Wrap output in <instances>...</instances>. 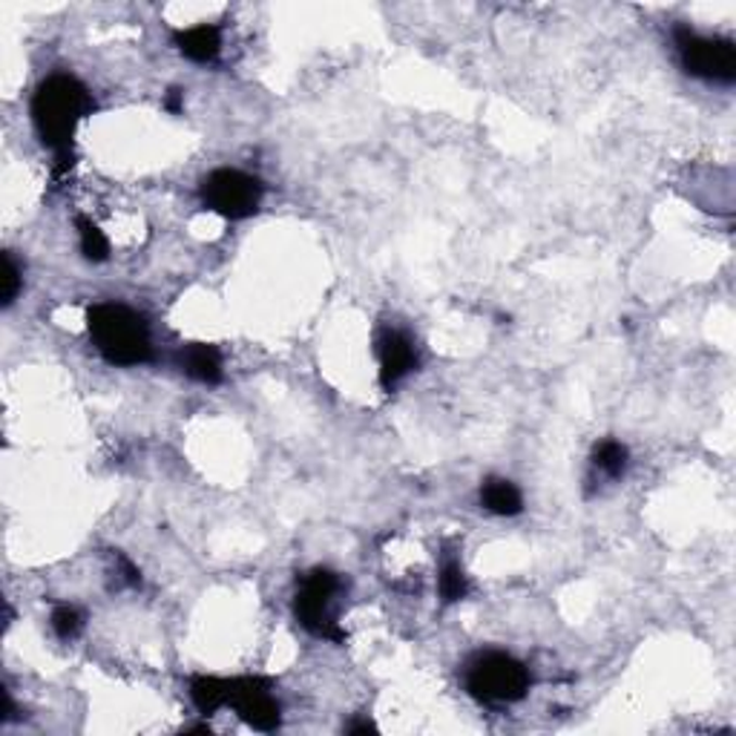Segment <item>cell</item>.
I'll list each match as a JSON object with an SVG mask.
<instances>
[{"instance_id":"cell-1","label":"cell","mask_w":736,"mask_h":736,"mask_svg":"<svg viewBox=\"0 0 736 736\" xmlns=\"http://www.w3.org/2000/svg\"><path fill=\"white\" fill-rule=\"evenodd\" d=\"M96 110L90 90L78 78L66 73L50 75L41 87L35 90L33 99V122L41 141L55 150L58 167L64 170L66 162L73 164V136L75 127L84 115Z\"/></svg>"},{"instance_id":"cell-2","label":"cell","mask_w":736,"mask_h":736,"mask_svg":"<svg viewBox=\"0 0 736 736\" xmlns=\"http://www.w3.org/2000/svg\"><path fill=\"white\" fill-rule=\"evenodd\" d=\"M87 328L101 357L113 366H141L153 357L148 322L127 305H92L87 312Z\"/></svg>"},{"instance_id":"cell-3","label":"cell","mask_w":736,"mask_h":736,"mask_svg":"<svg viewBox=\"0 0 736 736\" xmlns=\"http://www.w3.org/2000/svg\"><path fill=\"white\" fill-rule=\"evenodd\" d=\"M340 589H343V579L326 570V567H317V570L303 575V584H300L294 598V616L300 627H305L317 638L337 642V645L345 642V633L334 613V601L340 596Z\"/></svg>"},{"instance_id":"cell-4","label":"cell","mask_w":736,"mask_h":736,"mask_svg":"<svg viewBox=\"0 0 736 736\" xmlns=\"http://www.w3.org/2000/svg\"><path fill=\"white\" fill-rule=\"evenodd\" d=\"M530 682V671L507 653L478 656L467 671L469 694L486 705H507L524 699Z\"/></svg>"},{"instance_id":"cell-5","label":"cell","mask_w":736,"mask_h":736,"mask_svg":"<svg viewBox=\"0 0 736 736\" xmlns=\"http://www.w3.org/2000/svg\"><path fill=\"white\" fill-rule=\"evenodd\" d=\"M202 202L207 211L219 213L230 221L248 219L263 205V185L248 173L221 167L202 179Z\"/></svg>"},{"instance_id":"cell-6","label":"cell","mask_w":736,"mask_h":736,"mask_svg":"<svg viewBox=\"0 0 736 736\" xmlns=\"http://www.w3.org/2000/svg\"><path fill=\"white\" fill-rule=\"evenodd\" d=\"M676 47H680L685 73L705 81L731 84L736 78V50L725 38H702L685 26L676 29Z\"/></svg>"},{"instance_id":"cell-7","label":"cell","mask_w":736,"mask_h":736,"mask_svg":"<svg viewBox=\"0 0 736 736\" xmlns=\"http://www.w3.org/2000/svg\"><path fill=\"white\" fill-rule=\"evenodd\" d=\"M228 705L256 731H274L279 725V702L270 696V682L259 676L230 680Z\"/></svg>"},{"instance_id":"cell-8","label":"cell","mask_w":736,"mask_h":736,"mask_svg":"<svg viewBox=\"0 0 736 736\" xmlns=\"http://www.w3.org/2000/svg\"><path fill=\"white\" fill-rule=\"evenodd\" d=\"M377 357H380V383L385 392H392L394 385L418 368V348L403 331H385L377 340Z\"/></svg>"},{"instance_id":"cell-9","label":"cell","mask_w":736,"mask_h":736,"mask_svg":"<svg viewBox=\"0 0 736 736\" xmlns=\"http://www.w3.org/2000/svg\"><path fill=\"white\" fill-rule=\"evenodd\" d=\"M179 363H181V371H185L190 380H196V383L216 385V383H221V377H225L219 348H213V345H207V343L185 345V348H181Z\"/></svg>"},{"instance_id":"cell-10","label":"cell","mask_w":736,"mask_h":736,"mask_svg":"<svg viewBox=\"0 0 736 736\" xmlns=\"http://www.w3.org/2000/svg\"><path fill=\"white\" fill-rule=\"evenodd\" d=\"M173 38H176V47H179L181 55L190 58V61H196V64H211V61H216L221 52L219 26L211 24L190 26V29H179Z\"/></svg>"},{"instance_id":"cell-11","label":"cell","mask_w":736,"mask_h":736,"mask_svg":"<svg viewBox=\"0 0 736 736\" xmlns=\"http://www.w3.org/2000/svg\"><path fill=\"white\" fill-rule=\"evenodd\" d=\"M481 504L492 516H518L524 509V498L516 483L507 478H486L481 483Z\"/></svg>"},{"instance_id":"cell-12","label":"cell","mask_w":736,"mask_h":736,"mask_svg":"<svg viewBox=\"0 0 736 736\" xmlns=\"http://www.w3.org/2000/svg\"><path fill=\"white\" fill-rule=\"evenodd\" d=\"M190 699L199 708V713H216L219 708H228L230 699V680H219V676H196L190 682Z\"/></svg>"},{"instance_id":"cell-13","label":"cell","mask_w":736,"mask_h":736,"mask_svg":"<svg viewBox=\"0 0 736 736\" xmlns=\"http://www.w3.org/2000/svg\"><path fill=\"white\" fill-rule=\"evenodd\" d=\"M437 589H441V598L446 605L464 601L469 596V579L464 573V564L455 556L443 558L441 573H437Z\"/></svg>"},{"instance_id":"cell-14","label":"cell","mask_w":736,"mask_h":736,"mask_svg":"<svg viewBox=\"0 0 736 736\" xmlns=\"http://www.w3.org/2000/svg\"><path fill=\"white\" fill-rule=\"evenodd\" d=\"M627 458H631V452L627 446L619 441H601L593 452V464H596L598 472H605L607 478H619L627 469Z\"/></svg>"},{"instance_id":"cell-15","label":"cell","mask_w":736,"mask_h":736,"mask_svg":"<svg viewBox=\"0 0 736 736\" xmlns=\"http://www.w3.org/2000/svg\"><path fill=\"white\" fill-rule=\"evenodd\" d=\"M75 228H78V242H81V254L90 259V263H104L106 256H110V242H106L104 230L90 219H78L75 221Z\"/></svg>"},{"instance_id":"cell-16","label":"cell","mask_w":736,"mask_h":736,"mask_svg":"<svg viewBox=\"0 0 736 736\" xmlns=\"http://www.w3.org/2000/svg\"><path fill=\"white\" fill-rule=\"evenodd\" d=\"M50 624H52V631H55L58 638L69 642V638H75L78 633H81L84 616H81V610H78V607L61 605V607H55V610H52Z\"/></svg>"},{"instance_id":"cell-17","label":"cell","mask_w":736,"mask_h":736,"mask_svg":"<svg viewBox=\"0 0 736 736\" xmlns=\"http://www.w3.org/2000/svg\"><path fill=\"white\" fill-rule=\"evenodd\" d=\"M0 282H3V288H0V300H3V305H12L17 300V294H21V285H24V279H21V268H17L15 256L12 254H3V277H0Z\"/></svg>"},{"instance_id":"cell-18","label":"cell","mask_w":736,"mask_h":736,"mask_svg":"<svg viewBox=\"0 0 736 736\" xmlns=\"http://www.w3.org/2000/svg\"><path fill=\"white\" fill-rule=\"evenodd\" d=\"M181 101H185V92L170 90L167 92V99H164V106H167L170 113H181Z\"/></svg>"}]
</instances>
